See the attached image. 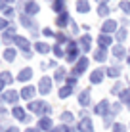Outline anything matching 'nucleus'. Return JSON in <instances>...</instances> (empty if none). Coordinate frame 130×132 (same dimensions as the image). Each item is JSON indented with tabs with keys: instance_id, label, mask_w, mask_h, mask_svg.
<instances>
[{
	"instance_id": "nucleus-30",
	"label": "nucleus",
	"mask_w": 130,
	"mask_h": 132,
	"mask_svg": "<svg viewBox=\"0 0 130 132\" xmlns=\"http://www.w3.org/2000/svg\"><path fill=\"white\" fill-rule=\"evenodd\" d=\"M34 50H37L38 54H48V52H50L52 48L48 46L46 42H37V44H34Z\"/></svg>"
},
{
	"instance_id": "nucleus-5",
	"label": "nucleus",
	"mask_w": 130,
	"mask_h": 132,
	"mask_svg": "<svg viewBox=\"0 0 130 132\" xmlns=\"http://www.w3.org/2000/svg\"><path fill=\"white\" fill-rule=\"evenodd\" d=\"M86 69H88V57H86V56H82V57H80V60H79L77 63H75V69L71 71V75L80 77V75H82V73L86 71Z\"/></svg>"
},
{
	"instance_id": "nucleus-33",
	"label": "nucleus",
	"mask_w": 130,
	"mask_h": 132,
	"mask_svg": "<svg viewBox=\"0 0 130 132\" xmlns=\"http://www.w3.org/2000/svg\"><path fill=\"white\" fill-rule=\"evenodd\" d=\"M15 48H6V52H4V60L6 61H13L15 60Z\"/></svg>"
},
{
	"instance_id": "nucleus-38",
	"label": "nucleus",
	"mask_w": 130,
	"mask_h": 132,
	"mask_svg": "<svg viewBox=\"0 0 130 132\" xmlns=\"http://www.w3.org/2000/svg\"><path fill=\"white\" fill-rule=\"evenodd\" d=\"M113 119H115L113 113H109V115H105V117H103V126H105V128H107V126H113V125H115Z\"/></svg>"
},
{
	"instance_id": "nucleus-18",
	"label": "nucleus",
	"mask_w": 130,
	"mask_h": 132,
	"mask_svg": "<svg viewBox=\"0 0 130 132\" xmlns=\"http://www.w3.org/2000/svg\"><path fill=\"white\" fill-rule=\"evenodd\" d=\"M19 19H21V25H23V27H27V29H31V31H37V25H34V21H33V17H31V15L21 13Z\"/></svg>"
},
{
	"instance_id": "nucleus-12",
	"label": "nucleus",
	"mask_w": 130,
	"mask_h": 132,
	"mask_svg": "<svg viewBox=\"0 0 130 132\" xmlns=\"http://www.w3.org/2000/svg\"><path fill=\"white\" fill-rule=\"evenodd\" d=\"M109 102H107V100H101L100 103H98L96 107H94V113H96V115H101V117H105V115H109Z\"/></svg>"
},
{
	"instance_id": "nucleus-47",
	"label": "nucleus",
	"mask_w": 130,
	"mask_h": 132,
	"mask_svg": "<svg viewBox=\"0 0 130 132\" xmlns=\"http://www.w3.org/2000/svg\"><path fill=\"white\" fill-rule=\"evenodd\" d=\"M71 33H73L75 36L79 35V25H77V23H71Z\"/></svg>"
},
{
	"instance_id": "nucleus-50",
	"label": "nucleus",
	"mask_w": 130,
	"mask_h": 132,
	"mask_svg": "<svg viewBox=\"0 0 130 132\" xmlns=\"http://www.w3.org/2000/svg\"><path fill=\"white\" fill-rule=\"evenodd\" d=\"M4 132H19V128H15V126H10V128L4 130Z\"/></svg>"
},
{
	"instance_id": "nucleus-3",
	"label": "nucleus",
	"mask_w": 130,
	"mask_h": 132,
	"mask_svg": "<svg viewBox=\"0 0 130 132\" xmlns=\"http://www.w3.org/2000/svg\"><path fill=\"white\" fill-rule=\"evenodd\" d=\"M19 8H23V13H27V15H31V17H33L34 13H38V10H40V6L34 0H21Z\"/></svg>"
},
{
	"instance_id": "nucleus-46",
	"label": "nucleus",
	"mask_w": 130,
	"mask_h": 132,
	"mask_svg": "<svg viewBox=\"0 0 130 132\" xmlns=\"http://www.w3.org/2000/svg\"><path fill=\"white\" fill-rule=\"evenodd\" d=\"M42 35H44V36H56V35H54V31L48 29V27H46V29H42Z\"/></svg>"
},
{
	"instance_id": "nucleus-14",
	"label": "nucleus",
	"mask_w": 130,
	"mask_h": 132,
	"mask_svg": "<svg viewBox=\"0 0 130 132\" xmlns=\"http://www.w3.org/2000/svg\"><path fill=\"white\" fill-rule=\"evenodd\" d=\"M90 38H92L90 35H82L79 38V46H80V50H82L84 54H88V52H90V48H92V40Z\"/></svg>"
},
{
	"instance_id": "nucleus-6",
	"label": "nucleus",
	"mask_w": 130,
	"mask_h": 132,
	"mask_svg": "<svg viewBox=\"0 0 130 132\" xmlns=\"http://www.w3.org/2000/svg\"><path fill=\"white\" fill-rule=\"evenodd\" d=\"M38 92L42 94V96H46V94L52 92V79L50 77H42L38 82Z\"/></svg>"
},
{
	"instance_id": "nucleus-28",
	"label": "nucleus",
	"mask_w": 130,
	"mask_h": 132,
	"mask_svg": "<svg viewBox=\"0 0 130 132\" xmlns=\"http://www.w3.org/2000/svg\"><path fill=\"white\" fill-rule=\"evenodd\" d=\"M119 102L120 103H126V105L130 103V88H124L123 92L119 94Z\"/></svg>"
},
{
	"instance_id": "nucleus-9",
	"label": "nucleus",
	"mask_w": 130,
	"mask_h": 132,
	"mask_svg": "<svg viewBox=\"0 0 130 132\" xmlns=\"http://www.w3.org/2000/svg\"><path fill=\"white\" fill-rule=\"evenodd\" d=\"M77 130L79 132H94V125H92L90 117H82L77 125Z\"/></svg>"
},
{
	"instance_id": "nucleus-22",
	"label": "nucleus",
	"mask_w": 130,
	"mask_h": 132,
	"mask_svg": "<svg viewBox=\"0 0 130 132\" xmlns=\"http://www.w3.org/2000/svg\"><path fill=\"white\" fill-rule=\"evenodd\" d=\"M12 115L15 117L17 121H23V122H25V119H27V115H25V109H23V107H19V105H15V107L12 109Z\"/></svg>"
},
{
	"instance_id": "nucleus-25",
	"label": "nucleus",
	"mask_w": 130,
	"mask_h": 132,
	"mask_svg": "<svg viewBox=\"0 0 130 132\" xmlns=\"http://www.w3.org/2000/svg\"><path fill=\"white\" fill-rule=\"evenodd\" d=\"M73 86H69V84H63V86H61V88H59V92H57V94H59V98L61 100H65V98H69L71 96V94H73Z\"/></svg>"
},
{
	"instance_id": "nucleus-17",
	"label": "nucleus",
	"mask_w": 130,
	"mask_h": 132,
	"mask_svg": "<svg viewBox=\"0 0 130 132\" xmlns=\"http://www.w3.org/2000/svg\"><path fill=\"white\" fill-rule=\"evenodd\" d=\"M111 54H113L115 60H124V57H128V56H126V50L120 46V44H115V46H111Z\"/></svg>"
},
{
	"instance_id": "nucleus-24",
	"label": "nucleus",
	"mask_w": 130,
	"mask_h": 132,
	"mask_svg": "<svg viewBox=\"0 0 130 132\" xmlns=\"http://www.w3.org/2000/svg\"><path fill=\"white\" fill-rule=\"evenodd\" d=\"M77 12L79 13H88L90 12V2H88V0H79L77 2Z\"/></svg>"
},
{
	"instance_id": "nucleus-31",
	"label": "nucleus",
	"mask_w": 130,
	"mask_h": 132,
	"mask_svg": "<svg viewBox=\"0 0 130 132\" xmlns=\"http://www.w3.org/2000/svg\"><path fill=\"white\" fill-rule=\"evenodd\" d=\"M126 35H128V31H126V27H120V29L115 33V38L119 40V42H124L126 40Z\"/></svg>"
},
{
	"instance_id": "nucleus-4",
	"label": "nucleus",
	"mask_w": 130,
	"mask_h": 132,
	"mask_svg": "<svg viewBox=\"0 0 130 132\" xmlns=\"http://www.w3.org/2000/svg\"><path fill=\"white\" fill-rule=\"evenodd\" d=\"M13 42H15V46L19 48V50H23V52H25V57H27V60H29V57H33V54H31V44H29V40H27L25 36H17V35H15Z\"/></svg>"
},
{
	"instance_id": "nucleus-35",
	"label": "nucleus",
	"mask_w": 130,
	"mask_h": 132,
	"mask_svg": "<svg viewBox=\"0 0 130 132\" xmlns=\"http://www.w3.org/2000/svg\"><path fill=\"white\" fill-rule=\"evenodd\" d=\"M0 80H2L4 84H12V82H13V77H12L8 71H2V73H0Z\"/></svg>"
},
{
	"instance_id": "nucleus-40",
	"label": "nucleus",
	"mask_w": 130,
	"mask_h": 132,
	"mask_svg": "<svg viewBox=\"0 0 130 132\" xmlns=\"http://www.w3.org/2000/svg\"><path fill=\"white\" fill-rule=\"evenodd\" d=\"M77 80H79V77H75V75H69V77L65 79V84H69V86H73V88H75Z\"/></svg>"
},
{
	"instance_id": "nucleus-43",
	"label": "nucleus",
	"mask_w": 130,
	"mask_h": 132,
	"mask_svg": "<svg viewBox=\"0 0 130 132\" xmlns=\"http://www.w3.org/2000/svg\"><path fill=\"white\" fill-rule=\"evenodd\" d=\"M8 27H10V21L6 17H0V31H6Z\"/></svg>"
},
{
	"instance_id": "nucleus-26",
	"label": "nucleus",
	"mask_w": 130,
	"mask_h": 132,
	"mask_svg": "<svg viewBox=\"0 0 130 132\" xmlns=\"http://www.w3.org/2000/svg\"><path fill=\"white\" fill-rule=\"evenodd\" d=\"M105 75L111 77V79H117V77H120V67H119V65L107 67V69H105Z\"/></svg>"
},
{
	"instance_id": "nucleus-29",
	"label": "nucleus",
	"mask_w": 130,
	"mask_h": 132,
	"mask_svg": "<svg viewBox=\"0 0 130 132\" xmlns=\"http://www.w3.org/2000/svg\"><path fill=\"white\" fill-rule=\"evenodd\" d=\"M92 57H94L96 61H100V63H101V61H105V60H107V52H105V50H100V48H98L96 52H94V56H92Z\"/></svg>"
},
{
	"instance_id": "nucleus-41",
	"label": "nucleus",
	"mask_w": 130,
	"mask_h": 132,
	"mask_svg": "<svg viewBox=\"0 0 130 132\" xmlns=\"http://www.w3.org/2000/svg\"><path fill=\"white\" fill-rule=\"evenodd\" d=\"M123 82H115V86H113V88H111V94H120V92H123Z\"/></svg>"
},
{
	"instance_id": "nucleus-16",
	"label": "nucleus",
	"mask_w": 130,
	"mask_h": 132,
	"mask_svg": "<svg viewBox=\"0 0 130 132\" xmlns=\"http://www.w3.org/2000/svg\"><path fill=\"white\" fill-rule=\"evenodd\" d=\"M38 130L40 132H48V130H54V122H52V119H50V117H42V119H38Z\"/></svg>"
},
{
	"instance_id": "nucleus-8",
	"label": "nucleus",
	"mask_w": 130,
	"mask_h": 132,
	"mask_svg": "<svg viewBox=\"0 0 130 132\" xmlns=\"http://www.w3.org/2000/svg\"><path fill=\"white\" fill-rule=\"evenodd\" d=\"M17 100H19V94L15 90H6L0 96V102H4V103H17Z\"/></svg>"
},
{
	"instance_id": "nucleus-39",
	"label": "nucleus",
	"mask_w": 130,
	"mask_h": 132,
	"mask_svg": "<svg viewBox=\"0 0 130 132\" xmlns=\"http://www.w3.org/2000/svg\"><path fill=\"white\" fill-rule=\"evenodd\" d=\"M52 132H75V130H71L67 125H59V126H54Z\"/></svg>"
},
{
	"instance_id": "nucleus-27",
	"label": "nucleus",
	"mask_w": 130,
	"mask_h": 132,
	"mask_svg": "<svg viewBox=\"0 0 130 132\" xmlns=\"http://www.w3.org/2000/svg\"><path fill=\"white\" fill-rule=\"evenodd\" d=\"M109 13H111V8L107 6V2H103V4L98 6V15H100V17H107Z\"/></svg>"
},
{
	"instance_id": "nucleus-36",
	"label": "nucleus",
	"mask_w": 130,
	"mask_h": 132,
	"mask_svg": "<svg viewBox=\"0 0 130 132\" xmlns=\"http://www.w3.org/2000/svg\"><path fill=\"white\" fill-rule=\"evenodd\" d=\"M56 40H57V44H67L69 42V35H65V33H56Z\"/></svg>"
},
{
	"instance_id": "nucleus-44",
	"label": "nucleus",
	"mask_w": 130,
	"mask_h": 132,
	"mask_svg": "<svg viewBox=\"0 0 130 132\" xmlns=\"http://www.w3.org/2000/svg\"><path fill=\"white\" fill-rule=\"evenodd\" d=\"M120 109H123V103H120V102H117L113 107H111V113H113V115H117V113L120 111Z\"/></svg>"
},
{
	"instance_id": "nucleus-21",
	"label": "nucleus",
	"mask_w": 130,
	"mask_h": 132,
	"mask_svg": "<svg viewBox=\"0 0 130 132\" xmlns=\"http://www.w3.org/2000/svg\"><path fill=\"white\" fill-rule=\"evenodd\" d=\"M48 2L52 4V10L56 12V13L65 12V0H48Z\"/></svg>"
},
{
	"instance_id": "nucleus-37",
	"label": "nucleus",
	"mask_w": 130,
	"mask_h": 132,
	"mask_svg": "<svg viewBox=\"0 0 130 132\" xmlns=\"http://www.w3.org/2000/svg\"><path fill=\"white\" fill-rule=\"evenodd\" d=\"M119 8H120V12H123V13L130 15V2H128V0H123V2L119 4Z\"/></svg>"
},
{
	"instance_id": "nucleus-1",
	"label": "nucleus",
	"mask_w": 130,
	"mask_h": 132,
	"mask_svg": "<svg viewBox=\"0 0 130 132\" xmlns=\"http://www.w3.org/2000/svg\"><path fill=\"white\" fill-rule=\"evenodd\" d=\"M80 46H79V40H73L71 38L69 42H67V48H65V60L67 63H77L80 60Z\"/></svg>"
},
{
	"instance_id": "nucleus-32",
	"label": "nucleus",
	"mask_w": 130,
	"mask_h": 132,
	"mask_svg": "<svg viewBox=\"0 0 130 132\" xmlns=\"http://www.w3.org/2000/svg\"><path fill=\"white\" fill-rule=\"evenodd\" d=\"M61 121H63V125H69V122H75V115L71 111H63L61 113Z\"/></svg>"
},
{
	"instance_id": "nucleus-2",
	"label": "nucleus",
	"mask_w": 130,
	"mask_h": 132,
	"mask_svg": "<svg viewBox=\"0 0 130 132\" xmlns=\"http://www.w3.org/2000/svg\"><path fill=\"white\" fill-rule=\"evenodd\" d=\"M29 111H33V113H37V115H50L52 113V107L48 105L44 100H38V102H31L29 103Z\"/></svg>"
},
{
	"instance_id": "nucleus-45",
	"label": "nucleus",
	"mask_w": 130,
	"mask_h": 132,
	"mask_svg": "<svg viewBox=\"0 0 130 132\" xmlns=\"http://www.w3.org/2000/svg\"><path fill=\"white\" fill-rule=\"evenodd\" d=\"M2 12H4V15H6V19H8V17H12L13 13H15V12H13V8H6V10H2Z\"/></svg>"
},
{
	"instance_id": "nucleus-52",
	"label": "nucleus",
	"mask_w": 130,
	"mask_h": 132,
	"mask_svg": "<svg viewBox=\"0 0 130 132\" xmlns=\"http://www.w3.org/2000/svg\"><path fill=\"white\" fill-rule=\"evenodd\" d=\"M2 88H4V82H2V80H0V92H2Z\"/></svg>"
},
{
	"instance_id": "nucleus-55",
	"label": "nucleus",
	"mask_w": 130,
	"mask_h": 132,
	"mask_svg": "<svg viewBox=\"0 0 130 132\" xmlns=\"http://www.w3.org/2000/svg\"><path fill=\"white\" fill-rule=\"evenodd\" d=\"M0 132H2V125H0Z\"/></svg>"
},
{
	"instance_id": "nucleus-51",
	"label": "nucleus",
	"mask_w": 130,
	"mask_h": 132,
	"mask_svg": "<svg viewBox=\"0 0 130 132\" xmlns=\"http://www.w3.org/2000/svg\"><path fill=\"white\" fill-rule=\"evenodd\" d=\"M25 132H40V130H38V128H27Z\"/></svg>"
},
{
	"instance_id": "nucleus-15",
	"label": "nucleus",
	"mask_w": 130,
	"mask_h": 132,
	"mask_svg": "<svg viewBox=\"0 0 130 132\" xmlns=\"http://www.w3.org/2000/svg\"><path fill=\"white\" fill-rule=\"evenodd\" d=\"M79 103L82 107H88L92 103V94H90V88H86V90H82V92L79 94Z\"/></svg>"
},
{
	"instance_id": "nucleus-23",
	"label": "nucleus",
	"mask_w": 130,
	"mask_h": 132,
	"mask_svg": "<svg viewBox=\"0 0 130 132\" xmlns=\"http://www.w3.org/2000/svg\"><path fill=\"white\" fill-rule=\"evenodd\" d=\"M65 79H67V71H65V67H57L56 73H54V80H57V82H63Z\"/></svg>"
},
{
	"instance_id": "nucleus-48",
	"label": "nucleus",
	"mask_w": 130,
	"mask_h": 132,
	"mask_svg": "<svg viewBox=\"0 0 130 132\" xmlns=\"http://www.w3.org/2000/svg\"><path fill=\"white\" fill-rule=\"evenodd\" d=\"M120 23H123V27H126V25H130V19H128V17H124V19L120 21Z\"/></svg>"
},
{
	"instance_id": "nucleus-7",
	"label": "nucleus",
	"mask_w": 130,
	"mask_h": 132,
	"mask_svg": "<svg viewBox=\"0 0 130 132\" xmlns=\"http://www.w3.org/2000/svg\"><path fill=\"white\" fill-rule=\"evenodd\" d=\"M98 46H100V50H109L111 46H113V38H111V35H103L101 33L100 36H98Z\"/></svg>"
},
{
	"instance_id": "nucleus-10",
	"label": "nucleus",
	"mask_w": 130,
	"mask_h": 132,
	"mask_svg": "<svg viewBox=\"0 0 130 132\" xmlns=\"http://www.w3.org/2000/svg\"><path fill=\"white\" fill-rule=\"evenodd\" d=\"M117 31H119V27L115 19H105L103 25H101V33L103 35H111V33H117Z\"/></svg>"
},
{
	"instance_id": "nucleus-53",
	"label": "nucleus",
	"mask_w": 130,
	"mask_h": 132,
	"mask_svg": "<svg viewBox=\"0 0 130 132\" xmlns=\"http://www.w3.org/2000/svg\"><path fill=\"white\" fill-rule=\"evenodd\" d=\"M126 61H128V65H130V56H128V57H126Z\"/></svg>"
},
{
	"instance_id": "nucleus-20",
	"label": "nucleus",
	"mask_w": 130,
	"mask_h": 132,
	"mask_svg": "<svg viewBox=\"0 0 130 132\" xmlns=\"http://www.w3.org/2000/svg\"><path fill=\"white\" fill-rule=\"evenodd\" d=\"M31 77H33V69L25 67V69L19 71V75H17V80H19V82H27V80H31Z\"/></svg>"
},
{
	"instance_id": "nucleus-42",
	"label": "nucleus",
	"mask_w": 130,
	"mask_h": 132,
	"mask_svg": "<svg viewBox=\"0 0 130 132\" xmlns=\"http://www.w3.org/2000/svg\"><path fill=\"white\" fill-rule=\"evenodd\" d=\"M113 132H126V126L123 122H115L113 125Z\"/></svg>"
},
{
	"instance_id": "nucleus-56",
	"label": "nucleus",
	"mask_w": 130,
	"mask_h": 132,
	"mask_svg": "<svg viewBox=\"0 0 130 132\" xmlns=\"http://www.w3.org/2000/svg\"><path fill=\"white\" fill-rule=\"evenodd\" d=\"M128 109H130V103H128Z\"/></svg>"
},
{
	"instance_id": "nucleus-13",
	"label": "nucleus",
	"mask_w": 130,
	"mask_h": 132,
	"mask_svg": "<svg viewBox=\"0 0 130 132\" xmlns=\"http://www.w3.org/2000/svg\"><path fill=\"white\" fill-rule=\"evenodd\" d=\"M103 79H105V69H94L90 73V82L92 84H101Z\"/></svg>"
},
{
	"instance_id": "nucleus-34",
	"label": "nucleus",
	"mask_w": 130,
	"mask_h": 132,
	"mask_svg": "<svg viewBox=\"0 0 130 132\" xmlns=\"http://www.w3.org/2000/svg\"><path fill=\"white\" fill-rule=\"evenodd\" d=\"M52 52H54V56H56V57H65V50L61 48V44H54Z\"/></svg>"
},
{
	"instance_id": "nucleus-49",
	"label": "nucleus",
	"mask_w": 130,
	"mask_h": 132,
	"mask_svg": "<svg viewBox=\"0 0 130 132\" xmlns=\"http://www.w3.org/2000/svg\"><path fill=\"white\" fill-rule=\"evenodd\" d=\"M6 4H8L6 0H0V10H6Z\"/></svg>"
},
{
	"instance_id": "nucleus-54",
	"label": "nucleus",
	"mask_w": 130,
	"mask_h": 132,
	"mask_svg": "<svg viewBox=\"0 0 130 132\" xmlns=\"http://www.w3.org/2000/svg\"><path fill=\"white\" fill-rule=\"evenodd\" d=\"M6 2H8V4H10V2H15V0H6Z\"/></svg>"
},
{
	"instance_id": "nucleus-11",
	"label": "nucleus",
	"mask_w": 130,
	"mask_h": 132,
	"mask_svg": "<svg viewBox=\"0 0 130 132\" xmlns=\"http://www.w3.org/2000/svg\"><path fill=\"white\" fill-rule=\"evenodd\" d=\"M69 23H73L71 21V15L67 12H61V13H57V17H56V25L59 27V29H65Z\"/></svg>"
},
{
	"instance_id": "nucleus-19",
	"label": "nucleus",
	"mask_w": 130,
	"mask_h": 132,
	"mask_svg": "<svg viewBox=\"0 0 130 132\" xmlns=\"http://www.w3.org/2000/svg\"><path fill=\"white\" fill-rule=\"evenodd\" d=\"M34 94H37V88H34V86H25V88L21 90L19 96L23 98V100H33V98H34Z\"/></svg>"
}]
</instances>
